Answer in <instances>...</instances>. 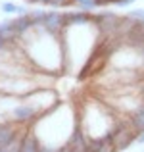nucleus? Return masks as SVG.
I'll list each match as a JSON object with an SVG mask.
<instances>
[{"label":"nucleus","instance_id":"obj_1","mask_svg":"<svg viewBox=\"0 0 144 152\" xmlns=\"http://www.w3.org/2000/svg\"><path fill=\"white\" fill-rule=\"evenodd\" d=\"M119 23H121V15L113 12L102 10L100 14H92V25L96 27L100 39H113L117 35Z\"/></svg>","mask_w":144,"mask_h":152},{"label":"nucleus","instance_id":"obj_2","mask_svg":"<svg viewBox=\"0 0 144 152\" xmlns=\"http://www.w3.org/2000/svg\"><path fill=\"white\" fill-rule=\"evenodd\" d=\"M39 118H41V114L37 112V108L31 106L29 102L19 100V102H15L14 108H12L8 119L14 121V123H17V125H33Z\"/></svg>","mask_w":144,"mask_h":152},{"label":"nucleus","instance_id":"obj_3","mask_svg":"<svg viewBox=\"0 0 144 152\" xmlns=\"http://www.w3.org/2000/svg\"><path fill=\"white\" fill-rule=\"evenodd\" d=\"M42 27H44L50 35H56V37L63 35L65 29H67L65 14H62V12H58V10L46 12V19H44V23H42Z\"/></svg>","mask_w":144,"mask_h":152},{"label":"nucleus","instance_id":"obj_4","mask_svg":"<svg viewBox=\"0 0 144 152\" xmlns=\"http://www.w3.org/2000/svg\"><path fill=\"white\" fill-rule=\"evenodd\" d=\"M65 21H67V29L69 27H79V25H92V14L90 12H67L65 14Z\"/></svg>","mask_w":144,"mask_h":152},{"label":"nucleus","instance_id":"obj_5","mask_svg":"<svg viewBox=\"0 0 144 152\" xmlns=\"http://www.w3.org/2000/svg\"><path fill=\"white\" fill-rule=\"evenodd\" d=\"M12 23H14V29H15V33H17L19 41H21V37H25L27 33H31V31L35 29V23H33V19H31L29 12L23 14V15L14 18V19H12Z\"/></svg>","mask_w":144,"mask_h":152},{"label":"nucleus","instance_id":"obj_6","mask_svg":"<svg viewBox=\"0 0 144 152\" xmlns=\"http://www.w3.org/2000/svg\"><path fill=\"white\" fill-rule=\"evenodd\" d=\"M21 127L23 125H17V123L10 121V119L0 123V148H2L4 145H8V142H10L12 139L19 133V129H21Z\"/></svg>","mask_w":144,"mask_h":152},{"label":"nucleus","instance_id":"obj_7","mask_svg":"<svg viewBox=\"0 0 144 152\" xmlns=\"http://www.w3.org/2000/svg\"><path fill=\"white\" fill-rule=\"evenodd\" d=\"M41 139L37 137V133H35L33 127H29V131L25 133V137H23V142H21V150L19 152H41Z\"/></svg>","mask_w":144,"mask_h":152},{"label":"nucleus","instance_id":"obj_8","mask_svg":"<svg viewBox=\"0 0 144 152\" xmlns=\"http://www.w3.org/2000/svg\"><path fill=\"white\" fill-rule=\"evenodd\" d=\"M0 37L8 42V45H19V37L14 29V23L12 19H6V21L0 23Z\"/></svg>","mask_w":144,"mask_h":152},{"label":"nucleus","instance_id":"obj_9","mask_svg":"<svg viewBox=\"0 0 144 152\" xmlns=\"http://www.w3.org/2000/svg\"><path fill=\"white\" fill-rule=\"evenodd\" d=\"M129 118H131V123H133L135 129H137V131H144V104L135 112V114H131Z\"/></svg>","mask_w":144,"mask_h":152},{"label":"nucleus","instance_id":"obj_10","mask_svg":"<svg viewBox=\"0 0 144 152\" xmlns=\"http://www.w3.org/2000/svg\"><path fill=\"white\" fill-rule=\"evenodd\" d=\"M73 4L83 12H92L96 10V0H73Z\"/></svg>","mask_w":144,"mask_h":152},{"label":"nucleus","instance_id":"obj_11","mask_svg":"<svg viewBox=\"0 0 144 152\" xmlns=\"http://www.w3.org/2000/svg\"><path fill=\"white\" fill-rule=\"evenodd\" d=\"M73 0H46V6H50L52 10H60V8H65L71 6Z\"/></svg>","mask_w":144,"mask_h":152},{"label":"nucleus","instance_id":"obj_12","mask_svg":"<svg viewBox=\"0 0 144 152\" xmlns=\"http://www.w3.org/2000/svg\"><path fill=\"white\" fill-rule=\"evenodd\" d=\"M0 10H2L6 15H12V14H17V12H19V6H17V4H14V2H2Z\"/></svg>","mask_w":144,"mask_h":152},{"label":"nucleus","instance_id":"obj_13","mask_svg":"<svg viewBox=\"0 0 144 152\" xmlns=\"http://www.w3.org/2000/svg\"><path fill=\"white\" fill-rule=\"evenodd\" d=\"M127 15H131L133 19H137V21H142V23H144V8H133V10H131Z\"/></svg>","mask_w":144,"mask_h":152},{"label":"nucleus","instance_id":"obj_14","mask_svg":"<svg viewBox=\"0 0 144 152\" xmlns=\"http://www.w3.org/2000/svg\"><path fill=\"white\" fill-rule=\"evenodd\" d=\"M111 4L117 6V8H129L135 4V0H111Z\"/></svg>","mask_w":144,"mask_h":152},{"label":"nucleus","instance_id":"obj_15","mask_svg":"<svg viewBox=\"0 0 144 152\" xmlns=\"http://www.w3.org/2000/svg\"><path fill=\"white\" fill-rule=\"evenodd\" d=\"M41 152H60V148H56V146H48V145H42V146H41Z\"/></svg>","mask_w":144,"mask_h":152},{"label":"nucleus","instance_id":"obj_16","mask_svg":"<svg viewBox=\"0 0 144 152\" xmlns=\"http://www.w3.org/2000/svg\"><path fill=\"white\" fill-rule=\"evenodd\" d=\"M137 142L138 145H144V131H138L137 133Z\"/></svg>","mask_w":144,"mask_h":152},{"label":"nucleus","instance_id":"obj_17","mask_svg":"<svg viewBox=\"0 0 144 152\" xmlns=\"http://www.w3.org/2000/svg\"><path fill=\"white\" fill-rule=\"evenodd\" d=\"M6 118H8V114H6V112L2 110V108H0V123H2V121H8Z\"/></svg>","mask_w":144,"mask_h":152},{"label":"nucleus","instance_id":"obj_18","mask_svg":"<svg viewBox=\"0 0 144 152\" xmlns=\"http://www.w3.org/2000/svg\"><path fill=\"white\" fill-rule=\"evenodd\" d=\"M6 48H8V42L4 41L2 37H0V52H2V50H6Z\"/></svg>","mask_w":144,"mask_h":152},{"label":"nucleus","instance_id":"obj_19","mask_svg":"<svg viewBox=\"0 0 144 152\" xmlns=\"http://www.w3.org/2000/svg\"><path fill=\"white\" fill-rule=\"evenodd\" d=\"M27 2H31V4H46V0H27Z\"/></svg>","mask_w":144,"mask_h":152},{"label":"nucleus","instance_id":"obj_20","mask_svg":"<svg viewBox=\"0 0 144 152\" xmlns=\"http://www.w3.org/2000/svg\"><path fill=\"white\" fill-rule=\"evenodd\" d=\"M0 98H2V94H0Z\"/></svg>","mask_w":144,"mask_h":152}]
</instances>
